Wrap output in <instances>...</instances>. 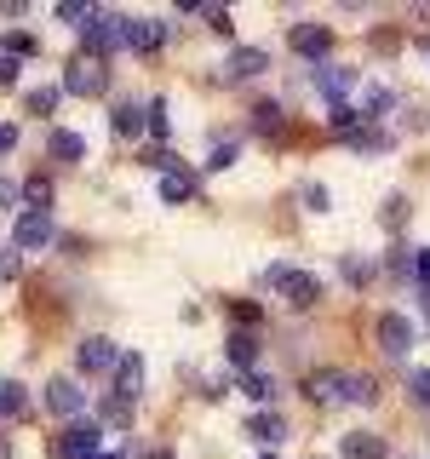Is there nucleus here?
<instances>
[{
    "instance_id": "obj_26",
    "label": "nucleus",
    "mask_w": 430,
    "mask_h": 459,
    "mask_svg": "<svg viewBox=\"0 0 430 459\" xmlns=\"http://www.w3.org/2000/svg\"><path fill=\"white\" fill-rule=\"evenodd\" d=\"M408 391H413V402H419V408H430V368H413V373H408Z\"/></svg>"
},
{
    "instance_id": "obj_20",
    "label": "nucleus",
    "mask_w": 430,
    "mask_h": 459,
    "mask_svg": "<svg viewBox=\"0 0 430 459\" xmlns=\"http://www.w3.org/2000/svg\"><path fill=\"white\" fill-rule=\"evenodd\" d=\"M52 155H57V161H81V155H86V138L69 133V126H57V133H52Z\"/></svg>"
},
{
    "instance_id": "obj_13",
    "label": "nucleus",
    "mask_w": 430,
    "mask_h": 459,
    "mask_svg": "<svg viewBox=\"0 0 430 459\" xmlns=\"http://www.w3.org/2000/svg\"><path fill=\"white\" fill-rule=\"evenodd\" d=\"M339 454L344 459H391L384 437H373V430H344V437H339Z\"/></svg>"
},
{
    "instance_id": "obj_10",
    "label": "nucleus",
    "mask_w": 430,
    "mask_h": 459,
    "mask_svg": "<svg viewBox=\"0 0 430 459\" xmlns=\"http://www.w3.org/2000/svg\"><path fill=\"white\" fill-rule=\"evenodd\" d=\"M315 86H322V98L333 109H350V86H356V69H333V64H322V75H315Z\"/></svg>"
},
{
    "instance_id": "obj_9",
    "label": "nucleus",
    "mask_w": 430,
    "mask_h": 459,
    "mask_svg": "<svg viewBox=\"0 0 430 459\" xmlns=\"http://www.w3.org/2000/svg\"><path fill=\"white\" fill-rule=\"evenodd\" d=\"M52 212H18V230H12V247H52Z\"/></svg>"
},
{
    "instance_id": "obj_22",
    "label": "nucleus",
    "mask_w": 430,
    "mask_h": 459,
    "mask_svg": "<svg viewBox=\"0 0 430 459\" xmlns=\"http://www.w3.org/2000/svg\"><path fill=\"white\" fill-rule=\"evenodd\" d=\"M236 385H241L253 402H270V396H276V379H270V373H236Z\"/></svg>"
},
{
    "instance_id": "obj_6",
    "label": "nucleus",
    "mask_w": 430,
    "mask_h": 459,
    "mask_svg": "<svg viewBox=\"0 0 430 459\" xmlns=\"http://www.w3.org/2000/svg\"><path fill=\"white\" fill-rule=\"evenodd\" d=\"M109 379H115L109 402H115V408H126V413H133V402L143 396V356H133V351H126V356H121V368H115Z\"/></svg>"
},
{
    "instance_id": "obj_41",
    "label": "nucleus",
    "mask_w": 430,
    "mask_h": 459,
    "mask_svg": "<svg viewBox=\"0 0 430 459\" xmlns=\"http://www.w3.org/2000/svg\"><path fill=\"white\" fill-rule=\"evenodd\" d=\"M258 459H281V454H258Z\"/></svg>"
},
{
    "instance_id": "obj_8",
    "label": "nucleus",
    "mask_w": 430,
    "mask_h": 459,
    "mask_svg": "<svg viewBox=\"0 0 430 459\" xmlns=\"http://www.w3.org/2000/svg\"><path fill=\"white\" fill-rule=\"evenodd\" d=\"M287 47H293L298 57H310V64H322V57L333 52V29H327V23H293Z\"/></svg>"
},
{
    "instance_id": "obj_18",
    "label": "nucleus",
    "mask_w": 430,
    "mask_h": 459,
    "mask_svg": "<svg viewBox=\"0 0 430 459\" xmlns=\"http://www.w3.org/2000/svg\"><path fill=\"white\" fill-rule=\"evenodd\" d=\"M264 69H270V57L258 47H236V52H229V75H264Z\"/></svg>"
},
{
    "instance_id": "obj_21",
    "label": "nucleus",
    "mask_w": 430,
    "mask_h": 459,
    "mask_svg": "<svg viewBox=\"0 0 430 459\" xmlns=\"http://www.w3.org/2000/svg\"><path fill=\"white\" fill-rule=\"evenodd\" d=\"M161 195L167 201H190L195 195V172L190 167H184V172H167V178H161Z\"/></svg>"
},
{
    "instance_id": "obj_16",
    "label": "nucleus",
    "mask_w": 430,
    "mask_h": 459,
    "mask_svg": "<svg viewBox=\"0 0 430 459\" xmlns=\"http://www.w3.org/2000/svg\"><path fill=\"white\" fill-rule=\"evenodd\" d=\"M305 396L322 402V408H333V402H339V368H315L305 379Z\"/></svg>"
},
{
    "instance_id": "obj_12",
    "label": "nucleus",
    "mask_w": 430,
    "mask_h": 459,
    "mask_svg": "<svg viewBox=\"0 0 430 459\" xmlns=\"http://www.w3.org/2000/svg\"><path fill=\"white\" fill-rule=\"evenodd\" d=\"M161 40H167V29L161 23H150V18H126V29H121V47H133V52H161Z\"/></svg>"
},
{
    "instance_id": "obj_34",
    "label": "nucleus",
    "mask_w": 430,
    "mask_h": 459,
    "mask_svg": "<svg viewBox=\"0 0 430 459\" xmlns=\"http://www.w3.org/2000/svg\"><path fill=\"white\" fill-rule=\"evenodd\" d=\"M18 64H23V57H18V52H6V47H0V81H6V86H12V81H18Z\"/></svg>"
},
{
    "instance_id": "obj_24",
    "label": "nucleus",
    "mask_w": 430,
    "mask_h": 459,
    "mask_svg": "<svg viewBox=\"0 0 430 459\" xmlns=\"http://www.w3.org/2000/svg\"><path fill=\"white\" fill-rule=\"evenodd\" d=\"M23 201H29V212H47L52 207V184L47 178H23Z\"/></svg>"
},
{
    "instance_id": "obj_37",
    "label": "nucleus",
    "mask_w": 430,
    "mask_h": 459,
    "mask_svg": "<svg viewBox=\"0 0 430 459\" xmlns=\"http://www.w3.org/2000/svg\"><path fill=\"white\" fill-rule=\"evenodd\" d=\"M0 207H18V184L12 178H0Z\"/></svg>"
},
{
    "instance_id": "obj_23",
    "label": "nucleus",
    "mask_w": 430,
    "mask_h": 459,
    "mask_svg": "<svg viewBox=\"0 0 430 459\" xmlns=\"http://www.w3.org/2000/svg\"><path fill=\"white\" fill-rule=\"evenodd\" d=\"M391 104H396V98L384 92V86H367V98H362V109H356V115H362V121H379V115L391 109Z\"/></svg>"
},
{
    "instance_id": "obj_40",
    "label": "nucleus",
    "mask_w": 430,
    "mask_h": 459,
    "mask_svg": "<svg viewBox=\"0 0 430 459\" xmlns=\"http://www.w3.org/2000/svg\"><path fill=\"white\" fill-rule=\"evenodd\" d=\"M98 459H126V454H98Z\"/></svg>"
},
{
    "instance_id": "obj_2",
    "label": "nucleus",
    "mask_w": 430,
    "mask_h": 459,
    "mask_svg": "<svg viewBox=\"0 0 430 459\" xmlns=\"http://www.w3.org/2000/svg\"><path fill=\"white\" fill-rule=\"evenodd\" d=\"M64 92H75V98L109 92V64H104V57H92V52H75L64 64Z\"/></svg>"
},
{
    "instance_id": "obj_33",
    "label": "nucleus",
    "mask_w": 430,
    "mask_h": 459,
    "mask_svg": "<svg viewBox=\"0 0 430 459\" xmlns=\"http://www.w3.org/2000/svg\"><path fill=\"white\" fill-rule=\"evenodd\" d=\"M344 276L362 287V281H373V264H367V258H344Z\"/></svg>"
},
{
    "instance_id": "obj_19",
    "label": "nucleus",
    "mask_w": 430,
    "mask_h": 459,
    "mask_svg": "<svg viewBox=\"0 0 430 459\" xmlns=\"http://www.w3.org/2000/svg\"><path fill=\"white\" fill-rule=\"evenodd\" d=\"M23 408H29V391L18 379H0V420H18Z\"/></svg>"
},
{
    "instance_id": "obj_38",
    "label": "nucleus",
    "mask_w": 430,
    "mask_h": 459,
    "mask_svg": "<svg viewBox=\"0 0 430 459\" xmlns=\"http://www.w3.org/2000/svg\"><path fill=\"white\" fill-rule=\"evenodd\" d=\"M12 143H18V126H6V121H0V155H6Z\"/></svg>"
},
{
    "instance_id": "obj_14",
    "label": "nucleus",
    "mask_w": 430,
    "mask_h": 459,
    "mask_svg": "<svg viewBox=\"0 0 430 459\" xmlns=\"http://www.w3.org/2000/svg\"><path fill=\"white\" fill-rule=\"evenodd\" d=\"M339 402H379V385H373V373H356V368H339Z\"/></svg>"
},
{
    "instance_id": "obj_28",
    "label": "nucleus",
    "mask_w": 430,
    "mask_h": 459,
    "mask_svg": "<svg viewBox=\"0 0 430 459\" xmlns=\"http://www.w3.org/2000/svg\"><path fill=\"white\" fill-rule=\"evenodd\" d=\"M29 109H35V115H52L57 109V86H35V92H29Z\"/></svg>"
},
{
    "instance_id": "obj_30",
    "label": "nucleus",
    "mask_w": 430,
    "mask_h": 459,
    "mask_svg": "<svg viewBox=\"0 0 430 459\" xmlns=\"http://www.w3.org/2000/svg\"><path fill=\"white\" fill-rule=\"evenodd\" d=\"M236 155H241V150H236V143H229V138H224V143H212V155H207V167H212V172H224L229 161H236Z\"/></svg>"
},
{
    "instance_id": "obj_15",
    "label": "nucleus",
    "mask_w": 430,
    "mask_h": 459,
    "mask_svg": "<svg viewBox=\"0 0 430 459\" xmlns=\"http://www.w3.org/2000/svg\"><path fill=\"white\" fill-rule=\"evenodd\" d=\"M247 430H253L258 442H264V448H276V442H287V430H293V425H287L281 413H270V408H264V413H247Z\"/></svg>"
},
{
    "instance_id": "obj_42",
    "label": "nucleus",
    "mask_w": 430,
    "mask_h": 459,
    "mask_svg": "<svg viewBox=\"0 0 430 459\" xmlns=\"http://www.w3.org/2000/svg\"><path fill=\"white\" fill-rule=\"evenodd\" d=\"M425 316H430V293H425Z\"/></svg>"
},
{
    "instance_id": "obj_32",
    "label": "nucleus",
    "mask_w": 430,
    "mask_h": 459,
    "mask_svg": "<svg viewBox=\"0 0 430 459\" xmlns=\"http://www.w3.org/2000/svg\"><path fill=\"white\" fill-rule=\"evenodd\" d=\"M305 207L310 212H327V207H333V195H327L322 184H305Z\"/></svg>"
},
{
    "instance_id": "obj_5",
    "label": "nucleus",
    "mask_w": 430,
    "mask_h": 459,
    "mask_svg": "<svg viewBox=\"0 0 430 459\" xmlns=\"http://www.w3.org/2000/svg\"><path fill=\"white\" fill-rule=\"evenodd\" d=\"M373 339H379V351L391 356V362H401V356L413 351V322H408V316H396V310H384L379 327H373Z\"/></svg>"
},
{
    "instance_id": "obj_36",
    "label": "nucleus",
    "mask_w": 430,
    "mask_h": 459,
    "mask_svg": "<svg viewBox=\"0 0 430 459\" xmlns=\"http://www.w3.org/2000/svg\"><path fill=\"white\" fill-rule=\"evenodd\" d=\"M413 281H419L425 293H430V247H425V253H413Z\"/></svg>"
},
{
    "instance_id": "obj_29",
    "label": "nucleus",
    "mask_w": 430,
    "mask_h": 459,
    "mask_svg": "<svg viewBox=\"0 0 430 459\" xmlns=\"http://www.w3.org/2000/svg\"><path fill=\"white\" fill-rule=\"evenodd\" d=\"M143 126H150L155 138H167V104H161V98H155V104L143 109Z\"/></svg>"
},
{
    "instance_id": "obj_27",
    "label": "nucleus",
    "mask_w": 430,
    "mask_h": 459,
    "mask_svg": "<svg viewBox=\"0 0 430 459\" xmlns=\"http://www.w3.org/2000/svg\"><path fill=\"white\" fill-rule=\"evenodd\" d=\"M86 18H92L86 0H57V23H86Z\"/></svg>"
},
{
    "instance_id": "obj_3",
    "label": "nucleus",
    "mask_w": 430,
    "mask_h": 459,
    "mask_svg": "<svg viewBox=\"0 0 430 459\" xmlns=\"http://www.w3.org/2000/svg\"><path fill=\"white\" fill-rule=\"evenodd\" d=\"M121 356H126V351H121V344H115L109 333H86V339H81V351H75V368H81V373H92V379H109V373L121 368Z\"/></svg>"
},
{
    "instance_id": "obj_43",
    "label": "nucleus",
    "mask_w": 430,
    "mask_h": 459,
    "mask_svg": "<svg viewBox=\"0 0 430 459\" xmlns=\"http://www.w3.org/2000/svg\"><path fill=\"white\" fill-rule=\"evenodd\" d=\"M0 459H6V442H0Z\"/></svg>"
},
{
    "instance_id": "obj_35",
    "label": "nucleus",
    "mask_w": 430,
    "mask_h": 459,
    "mask_svg": "<svg viewBox=\"0 0 430 459\" xmlns=\"http://www.w3.org/2000/svg\"><path fill=\"white\" fill-rule=\"evenodd\" d=\"M0 281H18V247H0Z\"/></svg>"
},
{
    "instance_id": "obj_11",
    "label": "nucleus",
    "mask_w": 430,
    "mask_h": 459,
    "mask_svg": "<svg viewBox=\"0 0 430 459\" xmlns=\"http://www.w3.org/2000/svg\"><path fill=\"white\" fill-rule=\"evenodd\" d=\"M98 454H104V448H98V430L92 425H69L64 430V437H57V459H98Z\"/></svg>"
},
{
    "instance_id": "obj_25",
    "label": "nucleus",
    "mask_w": 430,
    "mask_h": 459,
    "mask_svg": "<svg viewBox=\"0 0 430 459\" xmlns=\"http://www.w3.org/2000/svg\"><path fill=\"white\" fill-rule=\"evenodd\" d=\"M115 133L138 138V133H143V109H133V104H115Z\"/></svg>"
},
{
    "instance_id": "obj_17",
    "label": "nucleus",
    "mask_w": 430,
    "mask_h": 459,
    "mask_svg": "<svg viewBox=\"0 0 430 459\" xmlns=\"http://www.w3.org/2000/svg\"><path fill=\"white\" fill-rule=\"evenodd\" d=\"M224 351H229V368H236V373H253V356H258V339L253 333H229Z\"/></svg>"
},
{
    "instance_id": "obj_4",
    "label": "nucleus",
    "mask_w": 430,
    "mask_h": 459,
    "mask_svg": "<svg viewBox=\"0 0 430 459\" xmlns=\"http://www.w3.org/2000/svg\"><path fill=\"white\" fill-rule=\"evenodd\" d=\"M121 29H126V18H121V12H92V18L81 23V52H92V57H109L115 47H121Z\"/></svg>"
},
{
    "instance_id": "obj_1",
    "label": "nucleus",
    "mask_w": 430,
    "mask_h": 459,
    "mask_svg": "<svg viewBox=\"0 0 430 459\" xmlns=\"http://www.w3.org/2000/svg\"><path fill=\"white\" fill-rule=\"evenodd\" d=\"M258 287H276L287 305H298V310H310L315 299H322V281H315L310 270H293V264H270L264 276H258Z\"/></svg>"
},
{
    "instance_id": "obj_39",
    "label": "nucleus",
    "mask_w": 430,
    "mask_h": 459,
    "mask_svg": "<svg viewBox=\"0 0 430 459\" xmlns=\"http://www.w3.org/2000/svg\"><path fill=\"white\" fill-rule=\"evenodd\" d=\"M143 459H172V454H167V448H155V454H143Z\"/></svg>"
},
{
    "instance_id": "obj_31",
    "label": "nucleus",
    "mask_w": 430,
    "mask_h": 459,
    "mask_svg": "<svg viewBox=\"0 0 430 459\" xmlns=\"http://www.w3.org/2000/svg\"><path fill=\"white\" fill-rule=\"evenodd\" d=\"M253 121L264 126V133H281V109H276V104H258V109H253Z\"/></svg>"
},
{
    "instance_id": "obj_7",
    "label": "nucleus",
    "mask_w": 430,
    "mask_h": 459,
    "mask_svg": "<svg viewBox=\"0 0 430 459\" xmlns=\"http://www.w3.org/2000/svg\"><path fill=\"white\" fill-rule=\"evenodd\" d=\"M47 408H52L64 425H81V413H86V391H81L75 379H52V385H47Z\"/></svg>"
}]
</instances>
